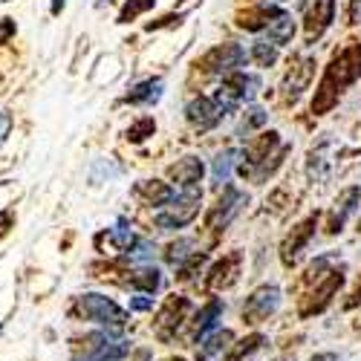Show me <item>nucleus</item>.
<instances>
[{"label": "nucleus", "mask_w": 361, "mask_h": 361, "mask_svg": "<svg viewBox=\"0 0 361 361\" xmlns=\"http://www.w3.org/2000/svg\"><path fill=\"white\" fill-rule=\"evenodd\" d=\"M252 58L260 67H272L278 61V47L269 41H257V44H252Z\"/></svg>", "instance_id": "obj_31"}, {"label": "nucleus", "mask_w": 361, "mask_h": 361, "mask_svg": "<svg viewBox=\"0 0 361 361\" xmlns=\"http://www.w3.org/2000/svg\"><path fill=\"white\" fill-rule=\"evenodd\" d=\"M312 75H315V61H312V58H295V61L289 64L286 78H283V96H286V102H298V96L310 87Z\"/></svg>", "instance_id": "obj_10"}, {"label": "nucleus", "mask_w": 361, "mask_h": 361, "mask_svg": "<svg viewBox=\"0 0 361 361\" xmlns=\"http://www.w3.org/2000/svg\"><path fill=\"white\" fill-rule=\"evenodd\" d=\"M289 150H292V147H289V145H283V147L278 150V154H272V157H269L263 165H257V168H255V171H249L246 176H249V179H255V183H263L266 176H272V173H275V168L283 162V157L289 154Z\"/></svg>", "instance_id": "obj_26"}, {"label": "nucleus", "mask_w": 361, "mask_h": 361, "mask_svg": "<svg viewBox=\"0 0 361 361\" xmlns=\"http://www.w3.org/2000/svg\"><path fill=\"white\" fill-rule=\"evenodd\" d=\"M344 286V275L341 272H326L324 278H315V289L307 295V300L300 304V318L318 315L321 310H326V304L333 300V295Z\"/></svg>", "instance_id": "obj_5"}, {"label": "nucleus", "mask_w": 361, "mask_h": 361, "mask_svg": "<svg viewBox=\"0 0 361 361\" xmlns=\"http://www.w3.org/2000/svg\"><path fill=\"white\" fill-rule=\"evenodd\" d=\"M358 205H361V188H358V185H353V188H347V191L338 197L336 208L329 212V217H326V231H329V234H338V231L344 228L347 217L355 212Z\"/></svg>", "instance_id": "obj_14"}, {"label": "nucleus", "mask_w": 361, "mask_h": 361, "mask_svg": "<svg viewBox=\"0 0 361 361\" xmlns=\"http://www.w3.org/2000/svg\"><path fill=\"white\" fill-rule=\"evenodd\" d=\"M154 4H157V0H128V4L122 6V12H118V23H130V20H136L142 12L154 9Z\"/></svg>", "instance_id": "obj_32"}, {"label": "nucleus", "mask_w": 361, "mask_h": 361, "mask_svg": "<svg viewBox=\"0 0 361 361\" xmlns=\"http://www.w3.org/2000/svg\"><path fill=\"white\" fill-rule=\"evenodd\" d=\"M150 307H154V300H150V298H142V295L130 300V310H136V312H147Z\"/></svg>", "instance_id": "obj_40"}, {"label": "nucleus", "mask_w": 361, "mask_h": 361, "mask_svg": "<svg viewBox=\"0 0 361 361\" xmlns=\"http://www.w3.org/2000/svg\"><path fill=\"white\" fill-rule=\"evenodd\" d=\"M64 4H67V0H52V6H49V12H52V15H61Z\"/></svg>", "instance_id": "obj_42"}, {"label": "nucleus", "mask_w": 361, "mask_h": 361, "mask_svg": "<svg viewBox=\"0 0 361 361\" xmlns=\"http://www.w3.org/2000/svg\"><path fill=\"white\" fill-rule=\"evenodd\" d=\"M260 125H266V110H260V107H252L249 110V116L243 118V125H240V136H249L255 128H260Z\"/></svg>", "instance_id": "obj_35"}, {"label": "nucleus", "mask_w": 361, "mask_h": 361, "mask_svg": "<svg viewBox=\"0 0 361 361\" xmlns=\"http://www.w3.org/2000/svg\"><path fill=\"white\" fill-rule=\"evenodd\" d=\"M12 226H15V214L9 212V208H4V212H0V237H6Z\"/></svg>", "instance_id": "obj_37"}, {"label": "nucleus", "mask_w": 361, "mask_h": 361, "mask_svg": "<svg viewBox=\"0 0 361 361\" xmlns=\"http://www.w3.org/2000/svg\"><path fill=\"white\" fill-rule=\"evenodd\" d=\"M333 147H336V142L329 139V136H324L312 150H310V157H307V176L312 179V183H321V179H326V173H329V165H333Z\"/></svg>", "instance_id": "obj_15"}, {"label": "nucleus", "mask_w": 361, "mask_h": 361, "mask_svg": "<svg viewBox=\"0 0 361 361\" xmlns=\"http://www.w3.org/2000/svg\"><path fill=\"white\" fill-rule=\"evenodd\" d=\"M358 304H361V281H358V286L353 289V295L347 298V304H344V307H347V310H353V307H358Z\"/></svg>", "instance_id": "obj_41"}, {"label": "nucleus", "mask_w": 361, "mask_h": 361, "mask_svg": "<svg viewBox=\"0 0 361 361\" xmlns=\"http://www.w3.org/2000/svg\"><path fill=\"white\" fill-rule=\"evenodd\" d=\"M188 312H191V300L188 298H179V295H171L165 300V307L159 310V315H157V336L162 341H171Z\"/></svg>", "instance_id": "obj_6"}, {"label": "nucleus", "mask_w": 361, "mask_h": 361, "mask_svg": "<svg viewBox=\"0 0 361 361\" xmlns=\"http://www.w3.org/2000/svg\"><path fill=\"white\" fill-rule=\"evenodd\" d=\"M75 315L84 318V321H96V324H104V326H125L128 321V312L116 304V300L104 298V295H96V292H87L75 300Z\"/></svg>", "instance_id": "obj_2"}, {"label": "nucleus", "mask_w": 361, "mask_h": 361, "mask_svg": "<svg viewBox=\"0 0 361 361\" xmlns=\"http://www.w3.org/2000/svg\"><path fill=\"white\" fill-rule=\"evenodd\" d=\"M104 240H107V243L116 249V252H133V246H136V234H133V228L125 223V220H118V226L116 228H110L107 234H102L99 237V243H104Z\"/></svg>", "instance_id": "obj_21"}, {"label": "nucleus", "mask_w": 361, "mask_h": 361, "mask_svg": "<svg viewBox=\"0 0 361 361\" xmlns=\"http://www.w3.org/2000/svg\"><path fill=\"white\" fill-rule=\"evenodd\" d=\"M263 344H266L263 336H249V338H243L240 344H234V350L228 353V361H243V358H249L252 353H257Z\"/></svg>", "instance_id": "obj_29"}, {"label": "nucleus", "mask_w": 361, "mask_h": 361, "mask_svg": "<svg viewBox=\"0 0 361 361\" xmlns=\"http://www.w3.org/2000/svg\"><path fill=\"white\" fill-rule=\"evenodd\" d=\"M104 344H107V336H104V333H93V336L75 341V355L84 358V361H93V355H96Z\"/></svg>", "instance_id": "obj_28"}, {"label": "nucleus", "mask_w": 361, "mask_h": 361, "mask_svg": "<svg viewBox=\"0 0 361 361\" xmlns=\"http://www.w3.org/2000/svg\"><path fill=\"white\" fill-rule=\"evenodd\" d=\"M234 159H237V150H223V154H217L214 159V185H226L228 176H231V168H234Z\"/></svg>", "instance_id": "obj_27"}, {"label": "nucleus", "mask_w": 361, "mask_h": 361, "mask_svg": "<svg viewBox=\"0 0 361 361\" xmlns=\"http://www.w3.org/2000/svg\"><path fill=\"white\" fill-rule=\"evenodd\" d=\"M165 361H185V358H165Z\"/></svg>", "instance_id": "obj_44"}, {"label": "nucleus", "mask_w": 361, "mask_h": 361, "mask_svg": "<svg viewBox=\"0 0 361 361\" xmlns=\"http://www.w3.org/2000/svg\"><path fill=\"white\" fill-rule=\"evenodd\" d=\"M165 257H168V263H173V266H183L188 257H194V255H191V240H176V243H171L168 252H165Z\"/></svg>", "instance_id": "obj_33"}, {"label": "nucleus", "mask_w": 361, "mask_h": 361, "mask_svg": "<svg viewBox=\"0 0 361 361\" xmlns=\"http://www.w3.org/2000/svg\"><path fill=\"white\" fill-rule=\"evenodd\" d=\"M231 333H228V329H220V333H214L212 338H208L202 347H200V355H197V361H214L228 344H231Z\"/></svg>", "instance_id": "obj_23"}, {"label": "nucleus", "mask_w": 361, "mask_h": 361, "mask_svg": "<svg viewBox=\"0 0 361 361\" xmlns=\"http://www.w3.org/2000/svg\"><path fill=\"white\" fill-rule=\"evenodd\" d=\"M358 231H361V223H358Z\"/></svg>", "instance_id": "obj_46"}, {"label": "nucleus", "mask_w": 361, "mask_h": 361, "mask_svg": "<svg viewBox=\"0 0 361 361\" xmlns=\"http://www.w3.org/2000/svg\"><path fill=\"white\" fill-rule=\"evenodd\" d=\"M154 130H157V122L150 116H142L139 122H133L130 128H128V142H133V145H139V142H145L147 136H154Z\"/></svg>", "instance_id": "obj_30"}, {"label": "nucleus", "mask_w": 361, "mask_h": 361, "mask_svg": "<svg viewBox=\"0 0 361 361\" xmlns=\"http://www.w3.org/2000/svg\"><path fill=\"white\" fill-rule=\"evenodd\" d=\"M12 130V116L9 113H0V145H4V139L9 136Z\"/></svg>", "instance_id": "obj_39"}, {"label": "nucleus", "mask_w": 361, "mask_h": 361, "mask_svg": "<svg viewBox=\"0 0 361 361\" xmlns=\"http://www.w3.org/2000/svg\"><path fill=\"white\" fill-rule=\"evenodd\" d=\"M358 329H361V321H358Z\"/></svg>", "instance_id": "obj_45"}, {"label": "nucleus", "mask_w": 361, "mask_h": 361, "mask_svg": "<svg viewBox=\"0 0 361 361\" xmlns=\"http://www.w3.org/2000/svg\"><path fill=\"white\" fill-rule=\"evenodd\" d=\"M347 23H361V0H350V6H347Z\"/></svg>", "instance_id": "obj_38"}, {"label": "nucleus", "mask_w": 361, "mask_h": 361, "mask_svg": "<svg viewBox=\"0 0 361 361\" xmlns=\"http://www.w3.org/2000/svg\"><path fill=\"white\" fill-rule=\"evenodd\" d=\"M162 99V78H147L125 96V104H154Z\"/></svg>", "instance_id": "obj_20"}, {"label": "nucleus", "mask_w": 361, "mask_h": 361, "mask_svg": "<svg viewBox=\"0 0 361 361\" xmlns=\"http://www.w3.org/2000/svg\"><path fill=\"white\" fill-rule=\"evenodd\" d=\"M246 202V197L240 194L237 188H231V185H226V191H223V197L217 200V205L208 212V228H226L228 223H231V217L240 212V205Z\"/></svg>", "instance_id": "obj_11"}, {"label": "nucleus", "mask_w": 361, "mask_h": 361, "mask_svg": "<svg viewBox=\"0 0 361 361\" xmlns=\"http://www.w3.org/2000/svg\"><path fill=\"white\" fill-rule=\"evenodd\" d=\"M281 145V136L275 133V130H269V133H260L257 139H252V142H246V150H243V157H246V162L240 165V173H249V171H255L257 165H263L266 159H269V154H272V147H278Z\"/></svg>", "instance_id": "obj_13"}, {"label": "nucleus", "mask_w": 361, "mask_h": 361, "mask_svg": "<svg viewBox=\"0 0 361 361\" xmlns=\"http://www.w3.org/2000/svg\"><path fill=\"white\" fill-rule=\"evenodd\" d=\"M185 118L197 128V130H212L220 125V118H223V110L214 104V99H191L188 107H185Z\"/></svg>", "instance_id": "obj_12"}, {"label": "nucleus", "mask_w": 361, "mask_h": 361, "mask_svg": "<svg viewBox=\"0 0 361 361\" xmlns=\"http://www.w3.org/2000/svg\"><path fill=\"white\" fill-rule=\"evenodd\" d=\"M333 15H336V0H310L307 9H304V35H307V44L318 41L326 26L333 23Z\"/></svg>", "instance_id": "obj_8"}, {"label": "nucleus", "mask_w": 361, "mask_h": 361, "mask_svg": "<svg viewBox=\"0 0 361 361\" xmlns=\"http://www.w3.org/2000/svg\"><path fill=\"white\" fill-rule=\"evenodd\" d=\"M133 194L145 202V205H168L173 200V188L168 183H159V179H142V183H136Z\"/></svg>", "instance_id": "obj_18"}, {"label": "nucleus", "mask_w": 361, "mask_h": 361, "mask_svg": "<svg viewBox=\"0 0 361 361\" xmlns=\"http://www.w3.org/2000/svg\"><path fill=\"white\" fill-rule=\"evenodd\" d=\"M200 200H202V194H200L197 188L183 191L179 197H173V200L162 208V212L154 214V223H157L162 231H173V228L188 226V223L200 214Z\"/></svg>", "instance_id": "obj_3"}, {"label": "nucleus", "mask_w": 361, "mask_h": 361, "mask_svg": "<svg viewBox=\"0 0 361 361\" xmlns=\"http://www.w3.org/2000/svg\"><path fill=\"white\" fill-rule=\"evenodd\" d=\"M130 353V344H125V341H107L96 355H93V361H116V358H125Z\"/></svg>", "instance_id": "obj_34"}, {"label": "nucleus", "mask_w": 361, "mask_h": 361, "mask_svg": "<svg viewBox=\"0 0 361 361\" xmlns=\"http://www.w3.org/2000/svg\"><path fill=\"white\" fill-rule=\"evenodd\" d=\"M315 228H318V214L307 217L304 223H298V226L292 228V234L281 243V260H283V266H295V263L300 260V255H304L307 243L312 240Z\"/></svg>", "instance_id": "obj_9"}, {"label": "nucleus", "mask_w": 361, "mask_h": 361, "mask_svg": "<svg viewBox=\"0 0 361 361\" xmlns=\"http://www.w3.org/2000/svg\"><path fill=\"white\" fill-rule=\"evenodd\" d=\"M266 29H269V41H272L275 47H283V44H289L292 35H295V20H292V15L281 12Z\"/></svg>", "instance_id": "obj_22"}, {"label": "nucleus", "mask_w": 361, "mask_h": 361, "mask_svg": "<svg viewBox=\"0 0 361 361\" xmlns=\"http://www.w3.org/2000/svg\"><path fill=\"white\" fill-rule=\"evenodd\" d=\"M202 162L197 159V157H183V159H176V165H171L168 168V173H171V179L176 185H183L185 191L188 188H197V183L202 179Z\"/></svg>", "instance_id": "obj_16"}, {"label": "nucleus", "mask_w": 361, "mask_h": 361, "mask_svg": "<svg viewBox=\"0 0 361 361\" xmlns=\"http://www.w3.org/2000/svg\"><path fill=\"white\" fill-rule=\"evenodd\" d=\"M310 361H338V355H336V353H324V355H315V358H310Z\"/></svg>", "instance_id": "obj_43"}, {"label": "nucleus", "mask_w": 361, "mask_h": 361, "mask_svg": "<svg viewBox=\"0 0 361 361\" xmlns=\"http://www.w3.org/2000/svg\"><path fill=\"white\" fill-rule=\"evenodd\" d=\"M128 283H130L133 289H139V292H150V295H154V292L159 289V283H162V275L157 272V269H139V272L130 275Z\"/></svg>", "instance_id": "obj_24"}, {"label": "nucleus", "mask_w": 361, "mask_h": 361, "mask_svg": "<svg viewBox=\"0 0 361 361\" xmlns=\"http://www.w3.org/2000/svg\"><path fill=\"white\" fill-rule=\"evenodd\" d=\"M358 75H361V38H353V41H347L344 49H338L333 55V61H329V67H326V73L315 90L312 113L324 116V113L333 110L344 90L358 81Z\"/></svg>", "instance_id": "obj_1"}, {"label": "nucleus", "mask_w": 361, "mask_h": 361, "mask_svg": "<svg viewBox=\"0 0 361 361\" xmlns=\"http://www.w3.org/2000/svg\"><path fill=\"white\" fill-rule=\"evenodd\" d=\"M220 312H223V304H220V300L214 298L212 304H208V307L200 312V318H197V329H194V338H202V336L208 333V329H212V326L217 324Z\"/></svg>", "instance_id": "obj_25"}, {"label": "nucleus", "mask_w": 361, "mask_h": 361, "mask_svg": "<svg viewBox=\"0 0 361 361\" xmlns=\"http://www.w3.org/2000/svg\"><path fill=\"white\" fill-rule=\"evenodd\" d=\"M281 304V289L278 286H260L249 295L246 307H243V321L246 324H260L272 315Z\"/></svg>", "instance_id": "obj_7"}, {"label": "nucleus", "mask_w": 361, "mask_h": 361, "mask_svg": "<svg viewBox=\"0 0 361 361\" xmlns=\"http://www.w3.org/2000/svg\"><path fill=\"white\" fill-rule=\"evenodd\" d=\"M281 12L272 9V6H257V9H243V12H237V26H243L249 29V32H257V29L269 26L272 23V18H278Z\"/></svg>", "instance_id": "obj_19"}, {"label": "nucleus", "mask_w": 361, "mask_h": 361, "mask_svg": "<svg viewBox=\"0 0 361 361\" xmlns=\"http://www.w3.org/2000/svg\"><path fill=\"white\" fill-rule=\"evenodd\" d=\"M243 58H246V52L237 44H223V47H214L212 52H205L197 67L205 75H231V73H237L240 64H243Z\"/></svg>", "instance_id": "obj_4"}, {"label": "nucleus", "mask_w": 361, "mask_h": 361, "mask_svg": "<svg viewBox=\"0 0 361 361\" xmlns=\"http://www.w3.org/2000/svg\"><path fill=\"white\" fill-rule=\"evenodd\" d=\"M15 32H18V23L12 18H0V47L9 44L15 38Z\"/></svg>", "instance_id": "obj_36"}, {"label": "nucleus", "mask_w": 361, "mask_h": 361, "mask_svg": "<svg viewBox=\"0 0 361 361\" xmlns=\"http://www.w3.org/2000/svg\"><path fill=\"white\" fill-rule=\"evenodd\" d=\"M240 252H231L228 257H223L214 269L212 275H208V289H228L234 281H237V272H240Z\"/></svg>", "instance_id": "obj_17"}]
</instances>
